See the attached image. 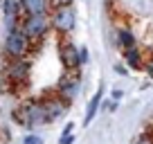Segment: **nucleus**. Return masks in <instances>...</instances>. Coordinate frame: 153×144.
Listing matches in <instances>:
<instances>
[{
	"mask_svg": "<svg viewBox=\"0 0 153 144\" xmlns=\"http://www.w3.org/2000/svg\"><path fill=\"white\" fill-rule=\"evenodd\" d=\"M117 45L122 48V52L124 50H128V48H135V36H133V32H131L128 27H122V29H117Z\"/></svg>",
	"mask_w": 153,
	"mask_h": 144,
	"instance_id": "nucleus-13",
	"label": "nucleus"
},
{
	"mask_svg": "<svg viewBox=\"0 0 153 144\" xmlns=\"http://www.w3.org/2000/svg\"><path fill=\"white\" fill-rule=\"evenodd\" d=\"M79 90H81V81H79V77H76V74H72V72H68L65 77L59 81V88H56V92H59L65 101H70V104L76 99Z\"/></svg>",
	"mask_w": 153,
	"mask_h": 144,
	"instance_id": "nucleus-7",
	"label": "nucleus"
},
{
	"mask_svg": "<svg viewBox=\"0 0 153 144\" xmlns=\"http://www.w3.org/2000/svg\"><path fill=\"white\" fill-rule=\"evenodd\" d=\"M11 117L16 120V124H20L23 128H34V126L48 124V113H45L43 99H32L27 104H23L20 108H16L11 113Z\"/></svg>",
	"mask_w": 153,
	"mask_h": 144,
	"instance_id": "nucleus-1",
	"label": "nucleus"
},
{
	"mask_svg": "<svg viewBox=\"0 0 153 144\" xmlns=\"http://www.w3.org/2000/svg\"><path fill=\"white\" fill-rule=\"evenodd\" d=\"M115 70H117V74H128V72H126V68H124V65H115Z\"/></svg>",
	"mask_w": 153,
	"mask_h": 144,
	"instance_id": "nucleus-21",
	"label": "nucleus"
},
{
	"mask_svg": "<svg viewBox=\"0 0 153 144\" xmlns=\"http://www.w3.org/2000/svg\"><path fill=\"white\" fill-rule=\"evenodd\" d=\"M54 7H61V5H72V0H52Z\"/></svg>",
	"mask_w": 153,
	"mask_h": 144,
	"instance_id": "nucleus-19",
	"label": "nucleus"
},
{
	"mask_svg": "<svg viewBox=\"0 0 153 144\" xmlns=\"http://www.w3.org/2000/svg\"><path fill=\"white\" fill-rule=\"evenodd\" d=\"M29 43H32V41L25 36V32L20 27L9 29L7 36H5V52H7V56L9 59H23L25 52H27V48H29Z\"/></svg>",
	"mask_w": 153,
	"mask_h": 144,
	"instance_id": "nucleus-3",
	"label": "nucleus"
},
{
	"mask_svg": "<svg viewBox=\"0 0 153 144\" xmlns=\"http://www.w3.org/2000/svg\"><path fill=\"white\" fill-rule=\"evenodd\" d=\"M124 61H126V65H128L131 70H140V68L144 65V63H142V52L137 50V45L124 50Z\"/></svg>",
	"mask_w": 153,
	"mask_h": 144,
	"instance_id": "nucleus-12",
	"label": "nucleus"
},
{
	"mask_svg": "<svg viewBox=\"0 0 153 144\" xmlns=\"http://www.w3.org/2000/svg\"><path fill=\"white\" fill-rule=\"evenodd\" d=\"M2 11H5L7 32H9V29L20 27V25H18V18L25 14V9H23V0H2Z\"/></svg>",
	"mask_w": 153,
	"mask_h": 144,
	"instance_id": "nucleus-8",
	"label": "nucleus"
},
{
	"mask_svg": "<svg viewBox=\"0 0 153 144\" xmlns=\"http://www.w3.org/2000/svg\"><path fill=\"white\" fill-rule=\"evenodd\" d=\"M61 61H63V65H65L68 72H74V70L81 68L79 50H76L72 43H68V41H63V43H61Z\"/></svg>",
	"mask_w": 153,
	"mask_h": 144,
	"instance_id": "nucleus-9",
	"label": "nucleus"
},
{
	"mask_svg": "<svg viewBox=\"0 0 153 144\" xmlns=\"http://www.w3.org/2000/svg\"><path fill=\"white\" fill-rule=\"evenodd\" d=\"M72 128H74V124H72V122H70V124H68L65 128H63V133H72Z\"/></svg>",
	"mask_w": 153,
	"mask_h": 144,
	"instance_id": "nucleus-22",
	"label": "nucleus"
},
{
	"mask_svg": "<svg viewBox=\"0 0 153 144\" xmlns=\"http://www.w3.org/2000/svg\"><path fill=\"white\" fill-rule=\"evenodd\" d=\"M43 99V106H45V113H48V122H56L59 117H63L68 113V106L70 101H65L59 92L54 95H48V97H41Z\"/></svg>",
	"mask_w": 153,
	"mask_h": 144,
	"instance_id": "nucleus-6",
	"label": "nucleus"
},
{
	"mask_svg": "<svg viewBox=\"0 0 153 144\" xmlns=\"http://www.w3.org/2000/svg\"><path fill=\"white\" fill-rule=\"evenodd\" d=\"M122 95H124L122 90H113V99H115V101H120V99H122Z\"/></svg>",
	"mask_w": 153,
	"mask_h": 144,
	"instance_id": "nucleus-20",
	"label": "nucleus"
},
{
	"mask_svg": "<svg viewBox=\"0 0 153 144\" xmlns=\"http://www.w3.org/2000/svg\"><path fill=\"white\" fill-rule=\"evenodd\" d=\"M104 104V92L101 90H97L95 95L90 97V101H88V108H86V115H83V124H90L92 120H95V115H97V111H99V106Z\"/></svg>",
	"mask_w": 153,
	"mask_h": 144,
	"instance_id": "nucleus-10",
	"label": "nucleus"
},
{
	"mask_svg": "<svg viewBox=\"0 0 153 144\" xmlns=\"http://www.w3.org/2000/svg\"><path fill=\"white\" fill-rule=\"evenodd\" d=\"M79 59H81V65H86V63L90 61V52H88V48H79Z\"/></svg>",
	"mask_w": 153,
	"mask_h": 144,
	"instance_id": "nucleus-15",
	"label": "nucleus"
},
{
	"mask_svg": "<svg viewBox=\"0 0 153 144\" xmlns=\"http://www.w3.org/2000/svg\"><path fill=\"white\" fill-rule=\"evenodd\" d=\"M59 144H74V133H63Z\"/></svg>",
	"mask_w": 153,
	"mask_h": 144,
	"instance_id": "nucleus-16",
	"label": "nucleus"
},
{
	"mask_svg": "<svg viewBox=\"0 0 153 144\" xmlns=\"http://www.w3.org/2000/svg\"><path fill=\"white\" fill-rule=\"evenodd\" d=\"M144 72H146L149 77H151V79H153V56H151V59H149V61H146V63H144Z\"/></svg>",
	"mask_w": 153,
	"mask_h": 144,
	"instance_id": "nucleus-18",
	"label": "nucleus"
},
{
	"mask_svg": "<svg viewBox=\"0 0 153 144\" xmlns=\"http://www.w3.org/2000/svg\"><path fill=\"white\" fill-rule=\"evenodd\" d=\"M52 0H23L25 14H48Z\"/></svg>",
	"mask_w": 153,
	"mask_h": 144,
	"instance_id": "nucleus-11",
	"label": "nucleus"
},
{
	"mask_svg": "<svg viewBox=\"0 0 153 144\" xmlns=\"http://www.w3.org/2000/svg\"><path fill=\"white\" fill-rule=\"evenodd\" d=\"M50 20H52V27L59 34H70L74 29L76 14L72 9V5H61V7H54V11L50 14Z\"/></svg>",
	"mask_w": 153,
	"mask_h": 144,
	"instance_id": "nucleus-4",
	"label": "nucleus"
},
{
	"mask_svg": "<svg viewBox=\"0 0 153 144\" xmlns=\"http://www.w3.org/2000/svg\"><path fill=\"white\" fill-rule=\"evenodd\" d=\"M5 79L11 83V88H18L27 83L29 79V63L25 59H11L5 68Z\"/></svg>",
	"mask_w": 153,
	"mask_h": 144,
	"instance_id": "nucleus-5",
	"label": "nucleus"
},
{
	"mask_svg": "<svg viewBox=\"0 0 153 144\" xmlns=\"http://www.w3.org/2000/svg\"><path fill=\"white\" fill-rule=\"evenodd\" d=\"M52 27L50 14H25V18L20 20V29L25 32L29 41H41Z\"/></svg>",
	"mask_w": 153,
	"mask_h": 144,
	"instance_id": "nucleus-2",
	"label": "nucleus"
},
{
	"mask_svg": "<svg viewBox=\"0 0 153 144\" xmlns=\"http://www.w3.org/2000/svg\"><path fill=\"white\" fill-rule=\"evenodd\" d=\"M25 144H43V137H41V135H27V137H25Z\"/></svg>",
	"mask_w": 153,
	"mask_h": 144,
	"instance_id": "nucleus-17",
	"label": "nucleus"
},
{
	"mask_svg": "<svg viewBox=\"0 0 153 144\" xmlns=\"http://www.w3.org/2000/svg\"><path fill=\"white\" fill-rule=\"evenodd\" d=\"M133 144H153V133L151 131H146V133H142L137 140H135Z\"/></svg>",
	"mask_w": 153,
	"mask_h": 144,
	"instance_id": "nucleus-14",
	"label": "nucleus"
}]
</instances>
